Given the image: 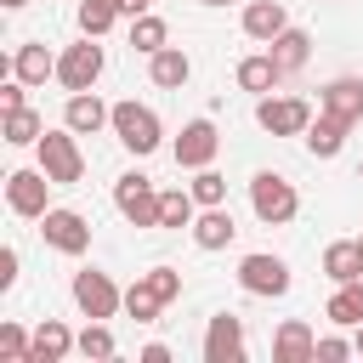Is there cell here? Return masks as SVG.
<instances>
[{"label":"cell","mask_w":363,"mask_h":363,"mask_svg":"<svg viewBox=\"0 0 363 363\" xmlns=\"http://www.w3.org/2000/svg\"><path fill=\"white\" fill-rule=\"evenodd\" d=\"M357 244H363V238H357Z\"/></svg>","instance_id":"cell-40"},{"label":"cell","mask_w":363,"mask_h":363,"mask_svg":"<svg viewBox=\"0 0 363 363\" xmlns=\"http://www.w3.org/2000/svg\"><path fill=\"white\" fill-rule=\"evenodd\" d=\"M244 28H250V34H261V40L284 34V6H278V0H255V6L244 11Z\"/></svg>","instance_id":"cell-17"},{"label":"cell","mask_w":363,"mask_h":363,"mask_svg":"<svg viewBox=\"0 0 363 363\" xmlns=\"http://www.w3.org/2000/svg\"><path fill=\"white\" fill-rule=\"evenodd\" d=\"M329 318H335V323H363V284H357V278L335 289V301H329Z\"/></svg>","instance_id":"cell-18"},{"label":"cell","mask_w":363,"mask_h":363,"mask_svg":"<svg viewBox=\"0 0 363 363\" xmlns=\"http://www.w3.org/2000/svg\"><path fill=\"white\" fill-rule=\"evenodd\" d=\"M113 6H119V0H85V6H79V28H85V34H102V28L113 23Z\"/></svg>","instance_id":"cell-25"},{"label":"cell","mask_w":363,"mask_h":363,"mask_svg":"<svg viewBox=\"0 0 363 363\" xmlns=\"http://www.w3.org/2000/svg\"><path fill=\"white\" fill-rule=\"evenodd\" d=\"M119 210L136 221V227H153L159 221V199H153V187H147V176H119Z\"/></svg>","instance_id":"cell-5"},{"label":"cell","mask_w":363,"mask_h":363,"mask_svg":"<svg viewBox=\"0 0 363 363\" xmlns=\"http://www.w3.org/2000/svg\"><path fill=\"white\" fill-rule=\"evenodd\" d=\"M193 238H199V244H204V250H221V244H227V238H233V216H227V210H216V204H210V216H204V221H199V227H193Z\"/></svg>","instance_id":"cell-19"},{"label":"cell","mask_w":363,"mask_h":363,"mask_svg":"<svg viewBox=\"0 0 363 363\" xmlns=\"http://www.w3.org/2000/svg\"><path fill=\"white\" fill-rule=\"evenodd\" d=\"M6 193H11V210H23V216H40L45 210V176H34V170H17Z\"/></svg>","instance_id":"cell-13"},{"label":"cell","mask_w":363,"mask_h":363,"mask_svg":"<svg viewBox=\"0 0 363 363\" xmlns=\"http://www.w3.org/2000/svg\"><path fill=\"white\" fill-rule=\"evenodd\" d=\"M272 357H278V363H312V357H318V340L306 335V323L289 318V323L278 329V340H272Z\"/></svg>","instance_id":"cell-10"},{"label":"cell","mask_w":363,"mask_h":363,"mask_svg":"<svg viewBox=\"0 0 363 363\" xmlns=\"http://www.w3.org/2000/svg\"><path fill=\"white\" fill-rule=\"evenodd\" d=\"M323 119H335V125L363 119V79H335L323 91Z\"/></svg>","instance_id":"cell-7"},{"label":"cell","mask_w":363,"mask_h":363,"mask_svg":"<svg viewBox=\"0 0 363 363\" xmlns=\"http://www.w3.org/2000/svg\"><path fill=\"white\" fill-rule=\"evenodd\" d=\"M130 45H136V51H159V45H164V23H159V17H136Z\"/></svg>","instance_id":"cell-26"},{"label":"cell","mask_w":363,"mask_h":363,"mask_svg":"<svg viewBox=\"0 0 363 363\" xmlns=\"http://www.w3.org/2000/svg\"><path fill=\"white\" fill-rule=\"evenodd\" d=\"M74 301H79L85 318H108V312L119 306V289H113L102 272H79V278H74Z\"/></svg>","instance_id":"cell-6"},{"label":"cell","mask_w":363,"mask_h":363,"mask_svg":"<svg viewBox=\"0 0 363 363\" xmlns=\"http://www.w3.org/2000/svg\"><path fill=\"white\" fill-rule=\"evenodd\" d=\"M278 74H284V68H278L272 57H250V62H238V79H244L250 91H267V85H272Z\"/></svg>","instance_id":"cell-21"},{"label":"cell","mask_w":363,"mask_h":363,"mask_svg":"<svg viewBox=\"0 0 363 363\" xmlns=\"http://www.w3.org/2000/svg\"><path fill=\"white\" fill-rule=\"evenodd\" d=\"M204 6H227V0H204Z\"/></svg>","instance_id":"cell-38"},{"label":"cell","mask_w":363,"mask_h":363,"mask_svg":"<svg viewBox=\"0 0 363 363\" xmlns=\"http://www.w3.org/2000/svg\"><path fill=\"white\" fill-rule=\"evenodd\" d=\"M221 193H227V187H221V176H210V170L193 182V199H199V204H221Z\"/></svg>","instance_id":"cell-33"},{"label":"cell","mask_w":363,"mask_h":363,"mask_svg":"<svg viewBox=\"0 0 363 363\" xmlns=\"http://www.w3.org/2000/svg\"><path fill=\"white\" fill-rule=\"evenodd\" d=\"M0 357H6V363H28V340H23V329H17V323H6V329H0Z\"/></svg>","instance_id":"cell-30"},{"label":"cell","mask_w":363,"mask_h":363,"mask_svg":"<svg viewBox=\"0 0 363 363\" xmlns=\"http://www.w3.org/2000/svg\"><path fill=\"white\" fill-rule=\"evenodd\" d=\"M96 74H102V51H96V45H74V51L62 57V85L85 91V85H91Z\"/></svg>","instance_id":"cell-11"},{"label":"cell","mask_w":363,"mask_h":363,"mask_svg":"<svg viewBox=\"0 0 363 363\" xmlns=\"http://www.w3.org/2000/svg\"><path fill=\"white\" fill-rule=\"evenodd\" d=\"M261 125H267V130H301V125H306V102H295V96L261 102Z\"/></svg>","instance_id":"cell-16"},{"label":"cell","mask_w":363,"mask_h":363,"mask_svg":"<svg viewBox=\"0 0 363 363\" xmlns=\"http://www.w3.org/2000/svg\"><path fill=\"white\" fill-rule=\"evenodd\" d=\"M142 6H147V0H119V11H142Z\"/></svg>","instance_id":"cell-37"},{"label":"cell","mask_w":363,"mask_h":363,"mask_svg":"<svg viewBox=\"0 0 363 363\" xmlns=\"http://www.w3.org/2000/svg\"><path fill=\"white\" fill-rule=\"evenodd\" d=\"M79 352H85V357H113V335H108V329H85V335H79Z\"/></svg>","instance_id":"cell-31"},{"label":"cell","mask_w":363,"mask_h":363,"mask_svg":"<svg viewBox=\"0 0 363 363\" xmlns=\"http://www.w3.org/2000/svg\"><path fill=\"white\" fill-rule=\"evenodd\" d=\"M250 199H255V216H261V221H289V216H295V193H289V182L272 176V170L255 176Z\"/></svg>","instance_id":"cell-2"},{"label":"cell","mask_w":363,"mask_h":363,"mask_svg":"<svg viewBox=\"0 0 363 363\" xmlns=\"http://www.w3.org/2000/svg\"><path fill=\"white\" fill-rule=\"evenodd\" d=\"M238 284H244L250 295H284V289H289V267H284L278 255H244Z\"/></svg>","instance_id":"cell-3"},{"label":"cell","mask_w":363,"mask_h":363,"mask_svg":"<svg viewBox=\"0 0 363 363\" xmlns=\"http://www.w3.org/2000/svg\"><path fill=\"white\" fill-rule=\"evenodd\" d=\"M357 352H363V329H357Z\"/></svg>","instance_id":"cell-39"},{"label":"cell","mask_w":363,"mask_h":363,"mask_svg":"<svg viewBox=\"0 0 363 363\" xmlns=\"http://www.w3.org/2000/svg\"><path fill=\"white\" fill-rule=\"evenodd\" d=\"M210 153H216V130H210V119L187 125V130H182V142H176V164H204Z\"/></svg>","instance_id":"cell-12"},{"label":"cell","mask_w":363,"mask_h":363,"mask_svg":"<svg viewBox=\"0 0 363 363\" xmlns=\"http://www.w3.org/2000/svg\"><path fill=\"white\" fill-rule=\"evenodd\" d=\"M68 125H74V130H96V125H102V102H96V96H74V102H68Z\"/></svg>","instance_id":"cell-23"},{"label":"cell","mask_w":363,"mask_h":363,"mask_svg":"<svg viewBox=\"0 0 363 363\" xmlns=\"http://www.w3.org/2000/svg\"><path fill=\"white\" fill-rule=\"evenodd\" d=\"M11 278H17V250H6V255H0V284H11Z\"/></svg>","instance_id":"cell-35"},{"label":"cell","mask_w":363,"mask_h":363,"mask_svg":"<svg viewBox=\"0 0 363 363\" xmlns=\"http://www.w3.org/2000/svg\"><path fill=\"white\" fill-rule=\"evenodd\" d=\"M204 357H210V363H244V323H238L233 312H216V318H210Z\"/></svg>","instance_id":"cell-4"},{"label":"cell","mask_w":363,"mask_h":363,"mask_svg":"<svg viewBox=\"0 0 363 363\" xmlns=\"http://www.w3.org/2000/svg\"><path fill=\"white\" fill-rule=\"evenodd\" d=\"M113 130H119V142H125L130 153H153V147H159V119H153L147 108H136V102H119V108H113Z\"/></svg>","instance_id":"cell-1"},{"label":"cell","mask_w":363,"mask_h":363,"mask_svg":"<svg viewBox=\"0 0 363 363\" xmlns=\"http://www.w3.org/2000/svg\"><path fill=\"white\" fill-rule=\"evenodd\" d=\"M6 130H11V142H34V136H40V119H34V113H28V108H17V113H11V125H6Z\"/></svg>","instance_id":"cell-32"},{"label":"cell","mask_w":363,"mask_h":363,"mask_svg":"<svg viewBox=\"0 0 363 363\" xmlns=\"http://www.w3.org/2000/svg\"><path fill=\"white\" fill-rule=\"evenodd\" d=\"M125 306H130V318H136V323H147V318H153V312H159L164 301H159V295H153L147 284H136V289L125 295Z\"/></svg>","instance_id":"cell-28"},{"label":"cell","mask_w":363,"mask_h":363,"mask_svg":"<svg viewBox=\"0 0 363 363\" xmlns=\"http://www.w3.org/2000/svg\"><path fill=\"white\" fill-rule=\"evenodd\" d=\"M323 272H329L335 284L363 278V244H329V250H323Z\"/></svg>","instance_id":"cell-14"},{"label":"cell","mask_w":363,"mask_h":363,"mask_svg":"<svg viewBox=\"0 0 363 363\" xmlns=\"http://www.w3.org/2000/svg\"><path fill=\"white\" fill-rule=\"evenodd\" d=\"M0 102H6V113H17V108H23V91H17V85H6V91H0Z\"/></svg>","instance_id":"cell-36"},{"label":"cell","mask_w":363,"mask_h":363,"mask_svg":"<svg viewBox=\"0 0 363 363\" xmlns=\"http://www.w3.org/2000/svg\"><path fill=\"white\" fill-rule=\"evenodd\" d=\"M187 216H193V199L187 193H164L159 199V227H187Z\"/></svg>","instance_id":"cell-24"},{"label":"cell","mask_w":363,"mask_h":363,"mask_svg":"<svg viewBox=\"0 0 363 363\" xmlns=\"http://www.w3.org/2000/svg\"><path fill=\"white\" fill-rule=\"evenodd\" d=\"M68 346H74V340H68V329L45 318V323L34 329V346H28V363H57V357H62Z\"/></svg>","instance_id":"cell-15"},{"label":"cell","mask_w":363,"mask_h":363,"mask_svg":"<svg viewBox=\"0 0 363 363\" xmlns=\"http://www.w3.org/2000/svg\"><path fill=\"white\" fill-rule=\"evenodd\" d=\"M346 352H352L346 340H318V357H323V363H335V357H346Z\"/></svg>","instance_id":"cell-34"},{"label":"cell","mask_w":363,"mask_h":363,"mask_svg":"<svg viewBox=\"0 0 363 363\" xmlns=\"http://www.w3.org/2000/svg\"><path fill=\"white\" fill-rule=\"evenodd\" d=\"M17 74H23V79H45V74H51V57H45V45H23V57H17Z\"/></svg>","instance_id":"cell-27"},{"label":"cell","mask_w":363,"mask_h":363,"mask_svg":"<svg viewBox=\"0 0 363 363\" xmlns=\"http://www.w3.org/2000/svg\"><path fill=\"white\" fill-rule=\"evenodd\" d=\"M40 153H45V176L51 182H79V153L68 136H40Z\"/></svg>","instance_id":"cell-8"},{"label":"cell","mask_w":363,"mask_h":363,"mask_svg":"<svg viewBox=\"0 0 363 363\" xmlns=\"http://www.w3.org/2000/svg\"><path fill=\"white\" fill-rule=\"evenodd\" d=\"M45 238H51L57 250H68V255H79L91 233H85V221H79L74 210H45Z\"/></svg>","instance_id":"cell-9"},{"label":"cell","mask_w":363,"mask_h":363,"mask_svg":"<svg viewBox=\"0 0 363 363\" xmlns=\"http://www.w3.org/2000/svg\"><path fill=\"white\" fill-rule=\"evenodd\" d=\"M272 62H278L284 74H289V68H301V62H306V34L284 28V34H278V51H272Z\"/></svg>","instance_id":"cell-20"},{"label":"cell","mask_w":363,"mask_h":363,"mask_svg":"<svg viewBox=\"0 0 363 363\" xmlns=\"http://www.w3.org/2000/svg\"><path fill=\"white\" fill-rule=\"evenodd\" d=\"M153 79L159 85H182L187 79V57L182 51H153Z\"/></svg>","instance_id":"cell-22"},{"label":"cell","mask_w":363,"mask_h":363,"mask_svg":"<svg viewBox=\"0 0 363 363\" xmlns=\"http://www.w3.org/2000/svg\"><path fill=\"white\" fill-rule=\"evenodd\" d=\"M340 130H346V125H335V119H318V130L306 136V142H312V153H323V159H329V153L340 147Z\"/></svg>","instance_id":"cell-29"}]
</instances>
